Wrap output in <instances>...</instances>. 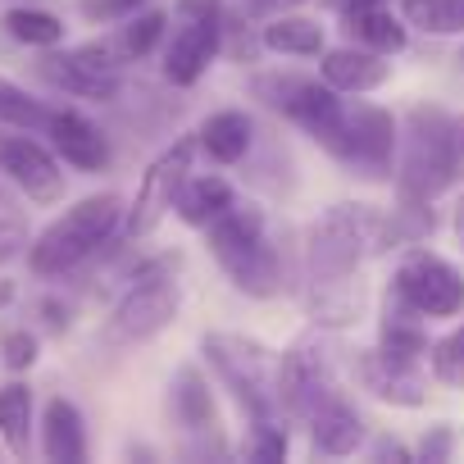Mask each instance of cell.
<instances>
[{
	"mask_svg": "<svg viewBox=\"0 0 464 464\" xmlns=\"http://www.w3.org/2000/svg\"><path fill=\"white\" fill-rule=\"evenodd\" d=\"M382 242V209L369 200L328 205L301 242V305L324 314H346L369 301L364 265Z\"/></svg>",
	"mask_w": 464,
	"mask_h": 464,
	"instance_id": "cell-1",
	"label": "cell"
},
{
	"mask_svg": "<svg viewBox=\"0 0 464 464\" xmlns=\"http://www.w3.org/2000/svg\"><path fill=\"white\" fill-rule=\"evenodd\" d=\"M205 251L218 265V274L251 301H274L287 287V256L269 227V214L256 200H232L209 227Z\"/></svg>",
	"mask_w": 464,
	"mask_h": 464,
	"instance_id": "cell-2",
	"label": "cell"
},
{
	"mask_svg": "<svg viewBox=\"0 0 464 464\" xmlns=\"http://www.w3.org/2000/svg\"><path fill=\"white\" fill-rule=\"evenodd\" d=\"M123 200L114 191H96L73 200L60 218H51L28 242V269L33 278H69L101 260L114 242H123Z\"/></svg>",
	"mask_w": 464,
	"mask_h": 464,
	"instance_id": "cell-3",
	"label": "cell"
},
{
	"mask_svg": "<svg viewBox=\"0 0 464 464\" xmlns=\"http://www.w3.org/2000/svg\"><path fill=\"white\" fill-rule=\"evenodd\" d=\"M464 173V155L455 141V114L428 101H414L401 114L396 146V191L414 200H437Z\"/></svg>",
	"mask_w": 464,
	"mask_h": 464,
	"instance_id": "cell-4",
	"label": "cell"
},
{
	"mask_svg": "<svg viewBox=\"0 0 464 464\" xmlns=\"http://www.w3.org/2000/svg\"><path fill=\"white\" fill-rule=\"evenodd\" d=\"M200 360L218 378V387L232 392V401L242 405V414L251 423L256 419H287L283 414V396H278V360H283V351H274L269 342H260L251 333L209 328L200 337Z\"/></svg>",
	"mask_w": 464,
	"mask_h": 464,
	"instance_id": "cell-5",
	"label": "cell"
},
{
	"mask_svg": "<svg viewBox=\"0 0 464 464\" xmlns=\"http://www.w3.org/2000/svg\"><path fill=\"white\" fill-rule=\"evenodd\" d=\"M182 310L178 292V256H150L137 265L119 269V296L105 319V342L110 346H146L164 328H173Z\"/></svg>",
	"mask_w": 464,
	"mask_h": 464,
	"instance_id": "cell-6",
	"label": "cell"
},
{
	"mask_svg": "<svg viewBox=\"0 0 464 464\" xmlns=\"http://www.w3.org/2000/svg\"><path fill=\"white\" fill-rule=\"evenodd\" d=\"M251 101H260L269 114H278L283 123L301 128L314 146H324L346 110V96L333 92L319 73H301V69H260L246 78Z\"/></svg>",
	"mask_w": 464,
	"mask_h": 464,
	"instance_id": "cell-7",
	"label": "cell"
},
{
	"mask_svg": "<svg viewBox=\"0 0 464 464\" xmlns=\"http://www.w3.org/2000/svg\"><path fill=\"white\" fill-rule=\"evenodd\" d=\"M396 146H401V119L373 101H360V96H346L342 123L324 141V150L364 182L396 178Z\"/></svg>",
	"mask_w": 464,
	"mask_h": 464,
	"instance_id": "cell-8",
	"label": "cell"
},
{
	"mask_svg": "<svg viewBox=\"0 0 464 464\" xmlns=\"http://www.w3.org/2000/svg\"><path fill=\"white\" fill-rule=\"evenodd\" d=\"M223 19H227V5L223 0H178L173 5V28L164 37V82L187 92L196 87L209 64L223 55Z\"/></svg>",
	"mask_w": 464,
	"mask_h": 464,
	"instance_id": "cell-9",
	"label": "cell"
},
{
	"mask_svg": "<svg viewBox=\"0 0 464 464\" xmlns=\"http://www.w3.org/2000/svg\"><path fill=\"white\" fill-rule=\"evenodd\" d=\"M200 146H196V132L191 137H173L137 178V191H132V205L123 209V242H146L150 232L173 214V200L196 164Z\"/></svg>",
	"mask_w": 464,
	"mask_h": 464,
	"instance_id": "cell-10",
	"label": "cell"
},
{
	"mask_svg": "<svg viewBox=\"0 0 464 464\" xmlns=\"http://www.w3.org/2000/svg\"><path fill=\"white\" fill-rule=\"evenodd\" d=\"M164 414H169V423H173L178 437H182L178 455H187V459L227 455L218 401H214V387H209V378H205L200 364H178V369H173L169 392H164Z\"/></svg>",
	"mask_w": 464,
	"mask_h": 464,
	"instance_id": "cell-11",
	"label": "cell"
},
{
	"mask_svg": "<svg viewBox=\"0 0 464 464\" xmlns=\"http://www.w3.org/2000/svg\"><path fill=\"white\" fill-rule=\"evenodd\" d=\"M392 287L423 314V319H455L464 314V274L428 251V246H405L392 274Z\"/></svg>",
	"mask_w": 464,
	"mask_h": 464,
	"instance_id": "cell-12",
	"label": "cell"
},
{
	"mask_svg": "<svg viewBox=\"0 0 464 464\" xmlns=\"http://www.w3.org/2000/svg\"><path fill=\"white\" fill-rule=\"evenodd\" d=\"M337 369L333 355L324 351L319 337H301L283 351L278 360V396H283V414L305 423L328 396H337Z\"/></svg>",
	"mask_w": 464,
	"mask_h": 464,
	"instance_id": "cell-13",
	"label": "cell"
},
{
	"mask_svg": "<svg viewBox=\"0 0 464 464\" xmlns=\"http://www.w3.org/2000/svg\"><path fill=\"white\" fill-rule=\"evenodd\" d=\"M0 173H5L33 205H60L64 200V160L33 141V132L0 137Z\"/></svg>",
	"mask_w": 464,
	"mask_h": 464,
	"instance_id": "cell-14",
	"label": "cell"
},
{
	"mask_svg": "<svg viewBox=\"0 0 464 464\" xmlns=\"http://www.w3.org/2000/svg\"><path fill=\"white\" fill-rule=\"evenodd\" d=\"M37 78L51 82L55 92L73 96V101H92V105H114L123 96V73L101 69L82 46H51L37 60Z\"/></svg>",
	"mask_w": 464,
	"mask_h": 464,
	"instance_id": "cell-15",
	"label": "cell"
},
{
	"mask_svg": "<svg viewBox=\"0 0 464 464\" xmlns=\"http://www.w3.org/2000/svg\"><path fill=\"white\" fill-rule=\"evenodd\" d=\"M351 373H355V382H360L373 401H382V405H392V410H419V405L428 401V373H423V364L387 360L378 346L355 351V355H351Z\"/></svg>",
	"mask_w": 464,
	"mask_h": 464,
	"instance_id": "cell-16",
	"label": "cell"
},
{
	"mask_svg": "<svg viewBox=\"0 0 464 464\" xmlns=\"http://www.w3.org/2000/svg\"><path fill=\"white\" fill-rule=\"evenodd\" d=\"M46 141H51V150L69 164V169H78V173H105L110 169V137H105V128L101 123H92L82 110H73V105H64V110H51V123H46V132H42Z\"/></svg>",
	"mask_w": 464,
	"mask_h": 464,
	"instance_id": "cell-17",
	"label": "cell"
},
{
	"mask_svg": "<svg viewBox=\"0 0 464 464\" xmlns=\"http://www.w3.org/2000/svg\"><path fill=\"white\" fill-rule=\"evenodd\" d=\"M319 78L342 92V96H369L378 87L392 82V55H378L360 42H346V46H328L319 55Z\"/></svg>",
	"mask_w": 464,
	"mask_h": 464,
	"instance_id": "cell-18",
	"label": "cell"
},
{
	"mask_svg": "<svg viewBox=\"0 0 464 464\" xmlns=\"http://www.w3.org/2000/svg\"><path fill=\"white\" fill-rule=\"evenodd\" d=\"M428 324L423 314L396 292L387 287L382 296V319H378V351L387 360H405V364H428Z\"/></svg>",
	"mask_w": 464,
	"mask_h": 464,
	"instance_id": "cell-19",
	"label": "cell"
},
{
	"mask_svg": "<svg viewBox=\"0 0 464 464\" xmlns=\"http://www.w3.org/2000/svg\"><path fill=\"white\" fill-rule=\"evenodd\" d=\"M256 141H260V137H256V119H251L246 110H214V114H205L200 128H196L200 155H209V160L223 164V169L246 164V155H251Z\"/></svg>",
	"mask_w": 464,
	"mask_h": 464,
	"instance_id": "cell-20",
	"label": "cell"
},
{
	"mask_svg": "<svg viewBox=\"0 0 464 464\" xmlns=\"http://www.w3.org/2000/svg\"><path fill=\"white\" fill-rule=\"evenodd\" d=\"M305 428H310V441H314L319 455H355V450L364 446V437H369L364 414H360L342 392L328 396V401L305 419Z\"/></svg>",
	"mask_w": 464,
	"mask_h": 464,
	"instance_id": "cell-21",
	"label": "cell"
},
{
	"mask_svg": "<svg viewBox=\"0 0 464 464\" xmlns=\"http://www.w3.org/2000/svg\"><path fill=\"white\" fill-rule=\"evenodd\" d=\"M37 441L42 455L51 464H82L87 459V419L69 396H51L37 423Z\"/></svg>",
	"mask_w": 464,
	"mask_h": 464,
	"instance_id": "cell-22",
	"label": "cell"
},
{
	"mask_svg": "<svg viewBox=\"0 0 464 464\" xmlns=\"http://www.w3.org/2000/svg\"><path fill=\"white\" fill-rule=\"evenodd\" d=\"M260 46L269 55H283V60H319L328 51V28L310 14L283 10V14L260 24Z\"/></svg>",
	"mask_w": 464,
	"mask_h": 464,
	"instance_id": "cell-23",
	"label": "cell"
},
{
	"mask_svg": "<svg viewBox=\"0 0 464 464\" xmlns=\"http://www.w3.org/2000/svg\"><path fill=\"white\" fill-rule=\"evenodd\" d=\"M232 200H237V191H232V182H227L223 173H187V182H182V191H178V200H173V214H178L187 227L205 232Z\"/></svg>",
	"mask_w": 464,
	"mask_h": 464,
	"instance_id": "cell-24",
	"label": "cell"
},
{
	"mask_svg": "<svg viewBox=\"0 0 464 464\" xmlns=\"http://www.w3.org/2000/svg\"><path fill=\"white\" fill-rule=\"evenodd\" d=\"M346 24V37L378 51V55H401L410 46V24L401 19V10H387V0L382 5H364V10H351L342 14Z\"/></svg>",
	"mask_w": 464,
	"mask_h": 464,
	"instance_id": "cell-25",
	"label": "cell"
},
{
	"mask_svg": "<svg viewBox=\"0 0 464 464\" xmlns=\"http://www.w3.org/2000/svg\"><path fill=\"white\" fill-rule=\"evenodd\" d=\"M432 232H437L432 200H414V196H401V191H396V205L382 209V242H378V256L405 251V246H423Z\"/></svg>",
	"mask_w": 464,
	"mask_h": 464,
	"instance_id": "cell-26",
	"label": "cell"
},
{
	"mask_svg": "<svg viewBox=\"0 0 464 464\" xmlns=\"http://www.w3.org/2000/svg\"><path fill=\"white\" fill-rule=\"evenodd\" d=\"M33 432H37V405H33V387L28 382H5L0 387V441L14 459L33 455Z\"/></svg>",
	"mask_w": 464,
	"mask_h": 464,
	"instance_id": "cell-27",
	"label": "cell"
},
{
	"mask_svg": "<svg viewBox=\"0 0 464 464\" xmlns=\"http://www.w3.org/2000/svg\"><path fill=\"white\" fill-rule=\"evenodd\" d=\"M164 37H169V14H164V10H150V5H141L137 14H128V19L114 28V42H119V51L128 55V64H141V60H150L155 51H164Z\"/></svg>",
	"mask_w": 464,
	"mask_h": 464,
	"instance_id": "cell-28",
	"label": "cell"
},
{
	"mask_svg": "<svg viewBox=\"0 0 464 464\" xmlns=\"http://www.w3.org/2000/svg\"><path fill=\"white\" fill-rule=\"evenodd\" d=\"M0 28H5L19 46L28 51H51V46H64V19L51 14V10H37V5H14L0 14Z\"/></svg>",
	"mask_w": 464,
	"mask_h": 464,
	"instance_id": "cell-29",
	"label": "cell"
},
{
	"mask_svg": "<svg viewBox=\"0 0 464 464\" xmlns=\"http://www.w3.org/2000/svg\"><path fill=\"white\" fill-rule=\"evenodd\" d=\"M410 33L423 37H464V0H396Z\"/></svg>",
	"mask_w": 464,
	"mask_h": 464,
	"instance_id": "cell-30",
	"label": "cell"
},
{
	"mask_svg": "<svg viewBox=\"0 0 464 464\" xmlns=\"http://www.w3.org/2000/svg\"><path fill=\"white\" fill-rule=\"evenodd\" d=\"M46 123H51V105H46V101H37L28 87H19V82H10V78H0V128L42 137Z\"/></svg>",
	"mask_w": 464,
	"mask_h": 464,
	"instance_id": "cell-31",
	"label": "cell"
},
{
	"mask_svg": "<svg viewBox=\"0 0 464 464\" xmlns=\"http://www.w3.org/2000/svg\"><path fill=\"white\" fill-rule=\"evenodd\" d=\"M428 373L446 387H464V324H455L428 346Z\"/></svg>",
	"mask_w": 464,
	"mask_h": 464,
	"instance_id": "cell-32",
	"label": "cell"
},
{
	"mask_svg": "<svg viewBox=\"0 0 464 464\" xmlns=\"http://www.w3.org/2000/svg\"><path fill=\"white\" fill-rule=\"evenodd\" d=\"M28 242H33V232H28V218L0 200V269H5L10 260L28 256Z\"/></svg>",
	"mask_w": 464,
	"mask_h": 464,
	"instance_id": "cell-33",
	"label": "cell"
},
{
	"mask_svg": "<svg viewBox=\"0 0 464 464\" xmlns=\"http://www.w3.org/2000/svg\"><path fill=\"white\" fill-rule=\"evenodd\" d=\"M42 355V337L28 333V328H10L5 337H0V364H5L10 373H28Z\"/></svg>",
	"mask_w": 464,
	"mask_h": 464,
	"instance_id": "cell-34",
	"label": "cell"
},
{
	"mask_svg": "<svg viewBox=\"0 0 464 464\" xmlns=\"http://www.w3.org/2000/svg\"><path fill=\"white\" fill-rule=\"evenodd\" d=\"M246 455L251 459H283L287 455V419H256Z\"/></svg>",
	"mask_w": 464,
	"mask_h": 464,
	"instance_id": "cell-35",
	"label": "cell"
},
{
	"mask_svg": "<svg viewBox=\"0 0 464 464\" xmlns=\"http://www.w3.org/2000/svg\"><path fill=\"white\" fill-rule=\"evenodd\" d=\"M146 5V0H78V14L87 19V24H123L128 14H137Z\"/></svg>",
	"mask_w": 464,
	"mask_h": 464,
	"instance_id": "cell-36",
	"label": "cell"
},
{
	"mask_svg": "<svg viewBox=\"0 0 464 464\" xmlns=\"http://www.w3.org/2000/svg\"><path fill=\"white\" fill-rule=\"evenodd\" d=\"M450 450H455V432H450L446 423L428 428V432H423V441L414 446V455H419V459H428V464H437V459H450Z\"/></svg>",
	"mask_w": 464,
	"mask_h": 464,
	"instance_id": "cell-37",
	"label": "cell"
},
{
	"mask_svg": "<svg viewBox=\"0 0 464 464\" xmlns=\"http://www.w3.org/2000/svg\"><path fill=\"white\" fill-rule=\"evenodd\" d=\"M37 319L46 324V333H64V328L73 324V305L60 301V296H42V301H37Z\"/></svg>",
	"mask_w": 464,
	"mask_h": 464,
	"instance_id": "cell-38",
	"label": "cell"
},
{
	"mask_svg": "<svg viewBox=\"0 0 464 464\" xmlns=\"http://www.w3.org/2000/svg\"><path fill=\"white\" fill-rule=\"evenodd\" d=\"M292 5H301V0H237V10L242 14H251V19H274V14H283V10H292Z\"/></svg>",
	"mask_w": 464,
	"mask_h": 464,
	"instance_id": "cell-39",
	"label": "cell"
},
{
	"mask_svg": "<svg viewBox=\"0 0 464 464\" xmlns=\"http://www.w3.org/2000/svg\"><path fill=\"white\" fill-rule=\"evenodd\" d=\"M369 455H373V459H414V450L401 446V441H392V437H378V441L369 446Z\"/></svg>",
	"mask_w": 464,
	"mask_h": 464,
	"instance_id": "cell-40",
	"label": "cell"
},
{
	"mask_svg": "<svg viewBox=\"0 0 464 464\" xmlns=\"http://www.w3.org/2000/svg\"><path fill=\"white\" fill-rule=\"evenodd\" d=\"M450 232H455V242H459V251H464V196H459L455 209H450Z\"/></svg>",
	"mask_w": 464,
	"mask_h": 464,
	"instance_id": "cell-41",
	"label": "cell"
},
{
	"mask_svg": "<svg viewBox=\"0 0 464 464\" xmlns=\"http://www.w3.org/2000/svg\"><path fill=\"white\" fill-rule=\"evenodd\" d=\"M337 14H351V10H364V5H382V0H328Z\"/></svg>",
	"mask_w": 464,
	"mask_h": 464,
	"instance_id": "cell-42",
	"label": "cell"
},
{
	"mask_svg": "<svg viewBox=\"0 0 464 464\" xmlns=\"http://www.w3.org/2000/svg\"><path fill=\"white\" fill-rule=\"evenodd\" d=\"M14 301H19V287H14L10 278H0V310H10Z\"/></svg>",
	"mask_w": 464,
	"mask_h": 464,
	"instance_id": "cell-43",
	"label": "cell"
},
{
	"mask_svg": "<svg viewBox=\"0 0 464 464\" xmlns=\"http://www.w3.org/2000/svg\"><path fill=\"white\" fill-rule=\"evenodd\" d=\"M455 141H459V155H464V114H455Z\"/></svg>",
	"mask_w": 464,
	"mask_h": 464,
	"instance_id": "cell-44",
	"label": "cell"
},
{
	"mask_svg": "<svg viewBox=\"0 0 464 464\" xmlns=\"http://www.w3.org/2000/svg\"><path fill=\"white\" fill-rule=\"evenodd\" d=\"M455 69H459V78H464V46H459V55H455Z\"/></svg>",
	"mask_w": 464,
	"mask_h": 464,
	"instance_id": "cell-45",
	"label": "cell"
}]
</instances>
